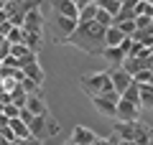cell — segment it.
<instances>
[{"mask_svg": "<svg viewBox=\"0 0 153 145\" xmlns=\"http://www.w3.org/2000/svg\"><path fill=\"white\" fill-rule=\"evenodd\" d=\"M115 26L123 31V36H133V33H135V23H133V18H128V21H120V23H115Z\"/></svg>", "mask_w": 153, "mask_h": 145, "instance_id": "cell-29", "label": "cell"}, {"mask_svg": "<svg viewBox=\"0 0 153 145\" xmlns=\"http://www.w3.org/2000/svg\"><path fill=\"white\" fill-rule=\"evenodd\" d=\"M18 84L23 87V92H26V94H38V92H41V84H36V81H33V79H28V76H23V79L18 81Z\"/></svg>", "mask_w": 153, "mask_h": 145, "instance_id": "cell-25", "label": "cell"}, {"mask_svg": "<svg viewBox=\"0 0 153 145\" xmlns=\"http://www.w3.org/2000/svg\"><path fill=\"white\" fill-rule=\"evenodd\" d=\"M79 89H82L87 97L110 94V92H115L112 89V81H110V71H97V74L82 76V79H79Z\"/></svg>", "mask_w": 153, "mask_h": 145, "instance_id": "cell-2", "label": "cell"}, {"mask_svg": "<svg viewBox=\"0 0 153 145\" xmlns=\"http://www.w3.org/2000/svg\"><path fill=\"white\" fill-rule=\"evenodd\" d=\"M89 3H94V0H76V8H82V5H89Z\"/></svg>", "mask_w": 153, "mask_h": 145, "instance_id": "cell-33", "label": "cell"}, {"mask_svg": "<svg viewBox=\"0 0 153 145\" xmlns=\"http://www.w3.org/2000/svg\"><path fill=\"white\" fill-rule=\"evenodd\" d=\"M0 69H3V61H0Z\"/></svg>", "mask_w": 153, "mask_h": 145, "instance_id": "cell-36", "label": "cell"}, {"mask_svg": "<svg viewBox=\"0 0 153 145\" xmlns=\"http://www.w3.org/2000/svg\"><path fill=\"white\" fill-rule=\"evenodd\" d=\"M64 145H76V143H71V140H69V143H64Z\"/></svg>", "mask_w": 153, "mask_h": 145, "instance_id": "cell-35", "label": "cell"}, {"mask_svg": "<svg viewBox=\"0 0 153 145\" xmlns=\"http://www.w3.org/2000/svg\"><path fill=\"white\" fill-rule=\"evenodd\" d=\"M64 43L76 46L79 51L89 56H100L105 48V26H100L97 21H87V23L76 21V28L64 38Z\"/></svg>", "mask_w": 153, "mask_h": 145, "instance_id": "cell-1", "label": "cell"}, {"mask_svg": "<svg viewBox=\"0 0 153 145\" xmlns=\"http://www.w3.org/2000/svg\"><path fill=\"white\" fill-rule=\"evenodd\" d=\"M23 76L33 79L36 84H44V81H46V76H44V69H41V64H38V61H33V64L23 66Z\"/></svg>", "mask_w": 153, "mask_h": 145, "instance_id": "cell-14", "label": "cell"}, {"mask_svg": "<svg viewBox=\"0 0 153 145\" xmlns=\"http://www.w3.org/2000/svg\"><path fill=\"white\" fill-rule=\"evenodd\" d=\"M8 125H10V130H13V135H16V140H28V138H33V135H31V130H28V125L23 122L21 117L8 120Z\"/></svg>", "mask_w": 153, "mask_h": 145, "instance_id": "cell-12", "label": "cell"}, {"mask_svg": "<svg viewBox=\"0 0 153 145\" xmlns=\"http://www.w3.org/2000/svg\"><path fill=\"white\" fill-rule=\"evenodd\" d=\"M138 112H140V104H133L128 99H117V112H115V120H123V122H133L138 120Z\"/></svg>", "mask_w": 153, "mask_h": 145, "instance_id": "cell-6", "label": "cell"}, {"mask_svg": "<svg viewBox=\"0 0 153 145\" xmlns=\"http://www.w3.org/2000/svg\"><path fill=\"white\" fill-rule=\"evenodd\" d=\"M110 81H112V89L117 92V94H123V92L128 89V84L133 81V76L128 74V71L123 69V66H117V69H112V71H110Z\"/></svg>", "mask_w": 153, "mask_h": 145, "instance_id": "cell-7", "label": "cell"}, {"mask_svg": "<svg viewBox=\"0 0 153 145\" xmlns=\"http://www.w3.org/2000/svg\"><path fill=\"white\" fill-rule=\"evenodd\" d=\"M23 43H26L31 51L38 54V48H41V43H44V33H28V31H23Z\"/></svg>", "mask_w": 153, "mask_h": 145, "instance_id": "cell-18", "label": "cell"}, {"mask_svg": "<svg viewBox=\"0 0 153 145\" xmlns=\"http://www.w3.org/2000/svg\"><path fill=\"white\" fill-rule=\"evenodd\" d=\"M94 5H97V8H102V10H107L110 16H117V13H120L123 0H94Z\"/></svg>", "mask_w": 153, "mask_h": 145, "instance_id": "cell-19", "label": "cell"}, {"mask_svg": "<svg viewBox=\"0 0 153 145\" xmlns=\"http://www.w3.org/2000/svg\"><path fill=\"white\" fill-rule=\"evenodd\" d=\"M123 99H128V102H133V104H140V84L138 81H130L128 84V89L123 92Z\"/></svg>", "mask_w": 153, "mask_h": 145, "instance_id": "cell-17", "label": "cell"}, {"mask_svg": "<svg viewBox=\"0 0 153 145\" xmlns=\"http://www.w3.org/2000/svg\"><path fill=\"white\" fill-rule=\"evenodd\" d=\"M46 122H49V127H46V135H56V132L61 130V127H59V122H56L51 115H46Z\"/></svg>", "mask_w": 153, "mask_h": 145, "instance_id": "cell-31", "label": "cell"}, {"mask_svg": "<svg viewBox=\"0 0 153 145\" xmlns=\"http://www.w3.org/2000/svg\"><path fill=\"white\" fill-rule=\"evenodd\" d=\"M51 26H54V41H56V43H64V38L76 28V18L54 13V23H51Z\"/></svg>", "mask_w": 153, "mask_h": 145, "instance_id": "cell-4", "label": "cell"}, {"mask_svg": "<svg viewBox=\"0 0 153 145\" xmlns=\"http://www.w3.org/2000/svg\"><path fill=\"white\" fill-rule=\"evenodd\" d=\"M135 16L153 18V3H151V0H140V3H135V8H133V18H135Z\"/></svg>", "mask_w": 153, "mask_h": 145, "instance_id": "cell-20", "label": "cell"}, {"mask_svg": "<svg viewBox=\"0 0 153 145\" xmlns=\"http://www.w3.org/2000/svg\"><path fill=\"white\" fill-rule=\"evenodd\" d=\"M151 138H153V127H148V125H143L140 120H135L133 143H135V145H151Z\"/></svg>", "mask_w": 153, "mask_h": 145, "instance_id": "cell-9", "label": "cell"}, {"mask_svg": "<svg viewBox=\"0 0 153 145\" xmlns=\"http://www.w3.org/2000/svg\"><path fill=\"white\" fill-rule=\"evenodd\" d=\"M133 81H138V84H148V87H153V69H143V71H138V74L133 76Z\"/></svg>", "mask_w": 153, "mask_h": 145, "instance_id": "cell-26", "label": "cell"}, {"mask_svg": "<svg viewBox=\"0 0 153 145\" xmlns=\"http://www.w3.org/2000/svg\"><path fill=\"white\" fill-rule=\"evenodd\" d=\"M151 145H153V138H151Z\"/></svg>", "mask_w": 153, "mask_h": 145, "instance_id": "cell-37", "label": "cell"}, {"mask_svg": "<svg viewBox=\"0 0 153 145\" xmlns=\"http://www.w3.org/2000/svg\"><path fill=\"white\" fill-rule=\"evenodd\" d=\"M94 21L100 23V26H115V16H110L107 10H102V8H97V13H94Z\"/></svg>", "mask_w": 153, "mask_h": 145, "instance_id": "cell-24", "label": "cell"}, {"mask_svg": "<svg viewBox=\"0 0 153 145\" xmlns=\"http://www.w3.org/2000/svg\"><path fill=\"white\" fill-rule=\"evenodd\" d=\"M89 99H92V104L97 107L100 115H105V117H115L120 94H117V92H110V94H94V97H89Z\"/></svg>", "mask_w": 153, "mask_h": 145, "instance_id": "cell-3", "label": "cell"}, {"mask_svg": "<svg viewBox=\"0 0 153 145\" xmlns=\"http://www.w3.org/2000/svg\"><path fill=\"white\" fill-rule=\"evenodd\" d=\"M51 10L59 13V16H69V18L79 16V8H76V3H71V0H51Z\"/></svg>", "mask_w": 153, "mask_h": 145, "instance_id": "cell-8", "label": "cell"}, {"mask_svg": "<svg viewBox=\"0 0 153 145\" xmlns=\"http://www.w3.org/2000/svg\"><path fill=\"white\" fill-rule=\"evenodd\" d=\"M94 13H97V5H94V3H89V5H82V8H79V16H76V21H82V23L94 21Z\"/></svg>", "mask_w": 153, "mask_h": 145, "instance_id": "cell-22", "label": "cell"}, {"mask_svg": "<svg viewBox=\"0 0 153 145\" xmlns=\"http://www.w3.org/2000/svg\"><path fill=\"white\" fill-rule=\"evenodd\" d=\"M140 107H153V87L140 84Z\"/></svg>", "mask_w": 153, "mask_h": 145, "instance_id": "cell-23", "label": "cell"}, {"mask_svg": "<svg viewBox=\"0 0 153 145\" xmlns=\"http://www.w3.org/2000/svg\"><path fill=\"white\" fill-rule=\"evenodd\" d=\"M18 117H21L23 120V122H31V120H33V112H31V109H26V107H21V112H18Z\"/></svg>", "mask_w": 153, "mask_h": 145, "instance_id": "cell-32", "label": "cell"}, {"mask_svg": "<svg viewBox=\"0 0 153 145\" xmlns=\"http://www.w3.org/2000/svg\"><path fill=\"white\" fill-rule=\"evenodd\" d=\"M71 3H76V0H71Z\"/></svg>", "mask_w": 153, "mask_h": 145, "instance_id": "cell-38", "label": "cell"}, {"mask_svg": "<svg viewBox=\"0 0 153 145\" xmlns=\"http://www.w3.org/2000/svg\"><path fill=\"white\" fill-rule=\"evenodd\" d=\"M46 115H49V112H46ZM46 115H33V120L28 122L31 135H33V138H38V140L46 135Z\"/></svg>", "mask_w": 153, "mask_h": 145, "instance_id": "cell-13", "label": "cell"}, {"mask_svg": "<svg viewBox=\"0 0 153 145\" xmlns=\"http://www.w3.org/2000/svg\"><path fill=\"white\" fill-rule=\"evenodd\" d=\"M26 109H31L33 115H46L49 112V104H46V99L41 97V92H38V94H28L26 97Z\"/></svg>", "mask_w": 153, "mask_h": 145, "instance_id": "cell-10", "label": "cell"}, {"mask_svg": "<svg viewBox=\"0 0 153 145\" xmlns=\"http://www.w3.org/2000/svg\"><path fill=\"white\" fill-rule=\"evenodd\" d=\"M18 112H21V107H18V104H13V102H8V104H3V115H5L8 120H13V117H18Z\"/></svg>", "mask_w": 153, "mask_h": 145, "instance_id": "cell-30", "label": "cell"}, {"mask_svg": "<svg viewBox=\"0 0 153 145\" xmlns=\"http://www.w3.org/2000/svg\"><path fill=\"white\" fill-rule=\"evenodd\" d=\"M31 54V48L26 46V43H10V56H16V59H23V56Z\"/></svg>", "mask_w": 153, "mask_h": 145, "instance_id": "cell-27", "label": "cell"}, {"mask_svg": "<svg viewBox=\"0 0 153 145\" xmlns=\"http://www.w3.org/2000/svg\"><path fill=\"white\" fill-rule=\"evenodd\" d=\"M117 145H135V143H133V140H120Z\"/></svg>", "mask_w": 153, "mask_h": 145, "instance_id": "cell-34", "label": "cell"}, {"mask_svg": "<svg viewBox=\"0 0 153 145\" xmlns=\"http://www.w3.org/2000/svg\"><path fill=\"white\" fill-rule=\"evenodd\" d=\"M133 132H135V120L133 122H123V120L115 122V135L120 140H133Z\"/></svg>", "mask_w": 153, "mask_h": 145, "instance_id": "cell-15", "label": "cell"}, {"mask_svg": "<svg viewBox=\"0 0 153 145\" xmlns=\"http://www.w3.org/2000/svg\"><path fill=\"white\" fill-rule=\"evenodd\" d=\"M94 138H97V135L89 127H84V125H76L74 132H71V143H76V145H92Z\"/></svg>", "mask_w": 153, "mask_h": 145, "instance_id": "cell-11", "label": "cell"}, {"mask_svg": "<svg viewBox=\"0 0 153 145\" xmlns=\"http://www.w3.org/2000/svg\"><path fill=\"white\" fill-rule=\"evenodd\" d=\"M5 41H8V43H23V28H18V26H13L10 31H8V36H5Z\"/></svg>", "mask_w": 153, "mask_h": 145, "instance_id": "cell-28", "label": "cell"}, {"mask_svg": "<svg viewBox=\"0 0 153 145\" xmlns=\"http://www.w3.org/2000/svg\"><path fill=\"white\" fill-rule=\"evenodd\" d=\"M21 28H23V31H28V33H44V16H41V5L26 13Z\"/></svg>", "mask_w": 153, "mask_h": 145, "instance_id": "cell-5", "label": "cell"}, {"mask_svg": "<svg viewBox=\"0 0 153 145\" xmlns=\"http://www.w3.org/2000/svg\"><path fill=\"white\" fill-rule=\"evenodd\" d=\"M123 38H125V36H123V31L117 26H107V28H105V46H117Z\"/></svg>", "mask_w": 153, "mask_h": 145, "instance_id": "cell-16", "label": "cell"}, {"mask_svg": "<svg viewBox=\"0 0 153 145\" xmlns=\"http://www.w3.org/2000/svg\"><path fill=\"white\" fill-rule=\"evenodd\" d=\"M8 94H10V102L13 104H18V107H26V92H23V87L21 84H16L13 87V92H8Z\"/></svg>", "mask_w": 153, "mask_h": 145, "instance_id": "cell-21", "label": "cell"}]
</instances>
